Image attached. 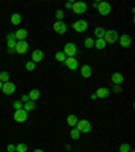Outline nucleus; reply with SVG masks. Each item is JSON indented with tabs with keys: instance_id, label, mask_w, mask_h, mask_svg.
Instances as JSON below:
<instances>
[{
	"instance_id": "f257e3e1",
	"label": "nucleus",
	"mask_w": 135,
	"mask_h": 152,
	"mask_svg": "<svg viewBox=\"0 0 135 152\" xmlns=\"http://www.w3.org/2000/svg\"><path fill=\"white\" fill-rule=\"evenodd\" d=\"M76 129L80 133H89L92 130V125L88 120H79V122L76 125Z\"/></svg>"
},
{
	"instance_id": "f03ea898",
	"label": "nucleus",
	"mask_w": 135,
	"mask_h": 152,
	"mask_svg": "<svg viewBox=\"0 0 135 152\" xmlns=\"http://www.w3.org/2000/svg\"><path fill=\"white\" fill-rule=\"evenodd\" d=\"M104 39H105L107 44H115V42L119 39V33H118L116 30H105Z\"/></svg>"
},
{
	"instance_id": "7ed1b4c3",
	"label": "nucleus",
	"mask_w": 135,
	"mask_h": 152,
	"mask_svg": "<svg viewBox=\"0 0 135 152\" xmlns=\"http://www.w3.org/2000/svg\"><path fill=\"white\" fill-rule=\"evenodd\" d=\"M72 28L77 33H84V31H87V28H88V22L84 20V19H79V20H76L74 23H72Z\"/></svg>"
},
{
	"instance_id": "20e7f679",
	"label": "nucleus",
	"mask_w": 135,
	"mask_h": 152,
	"mask_svg": "<svg viewBox=\"0 0 135 152\" xmlns=\"http://www.w3.org/2000/svg\"><path fill=\"white\" fill-rule=\"evenodd\" d=\"M7 49L9 53H15V46H16V38L15 33H8L7 34Z\"/></svg>"
},
{
	"instance_id": "39448f33",
	"label": "nucleus",
	"mask_w": 135,
	"mask_h": 152,
	"mask_svg": "<svg viewBox=\"0 0 135 152\" xmlns=\"http://www.w3.org/2000/svg\"><path fill=\"white\" fill-rule=\"evenodd\" d=\"M87 8H88V6H87V3H85V1H74V3L72 4L73 12L77 14V15L84 14L85 11H87Z\"/></svg>"
},
{
	"instance_id": "423d86ee",
	"label": "nucleus",
	"mask_w": 135,
	"mask_h": 152,
	"mask_svg": "<svg viewBox=\"0 0 135 152\" xmlns=\"http://www.w3.org/2000/svg\"><path fill=\"white\" fill-rule=\"evenodd\" d=\"M97 11L101 16H107L111 14V4L107 3V1H99V7Z\"/></svg>"
},
{
	"instance_id": "0eeeda50",
	"label": "nucleus",
	"mask_w": 135,
	"mask_h": 152,
	"mask_svg": "<svg viewBox=\"0 0 135 152\" xmlns=\"http://www.w3.org/2000/svg\"><path fill=\"white\" fill-rule=\"evenodd\" d=\"M62 52L66 57H74L76 53H77V46H76L73 42H69V44H66L65 46H64Z\"/></svg>"
},
{
	"instance_id": "6e6552de",
	"label": "nucleus",
	"mask_w": 135,
	"mask_h": 152,
	"mask_svg": "<svg viewBox=\"0 0 135 152\" xmlns=\"http://www.w3.org/2000/svg\"><path fill=\"white\" fill-rule=\"evenodd\" d=\"M53 30L57 33V34L64 35L66 33V30H68V27H66L65 22H62V20H57V22H54V25H53Z\"/></svg>"
},
{
	"instance_id": "1a4fd4ad",
	"label": "nucleus",
	"mask_w": 135,
	"mask_h": 152,
	"mask_svg": "<svg viewBox=\"0 0 135 152\" xmlns=\"http://www.w3.org/2000/svg\"><path fill=\"white\" fill-rule=\"evenodd\" d=\"M27 111L25 110V109H20V110H15V113H14V120L16 121V122L22 124L25 122L26 120H27Z\"/></svg>"
},
{
	"instance_id": "9d476101",
	"label": "nucleus",
	"mask_w": 135,
	"mask_h": 152,
	"mask_svg": "<svg viewBox=\"0 0 135 152\" xmlns=\"http://www.w3.org/2000/svg\"><path fill=\"white\" fill-rule=\"evenodd\" d=\"M66 65V68L70 71H76L77 68H79V61H77V58L76 57H66L65 63H64Z\"/></svg>"
},
{
	"instance_id": "9b49d317",
	"label": "nucleus",
	"mask_w": 135,
	"mask_h": 152,
	"mask_svg": "<svg viewBox=\"0 0 135 152\" xmlns=\"http://www.w3.org/2000/svg\"><path fill=\"white\" fill-rule=\"evenodd\" d=\"M28 50V44L26 41H16V46H15V53L23 54Z\"/></svg>"
},
{
	"instance_id": "f8f14e48",
	"label": "nucleus",
	"mask_w": 135,
	"mask_h": 152,
	"mask_svg": "<svg viewBox=\"0 0 135 152\" xmlns=\"http://www.w3.org/2000/svg\"><path fill=\"white\" fill-rule=\"evenodd\" d=\"M15 84L11 82H7V83H3V87H1V91H3V94L6 95H11L15 92Z\"/></svg>"
},
{
	"instance_id": "ddd939ff",
	"label": "nucleus",
	"mask_w": 135,
	"mask_h": 152,
	"mask_svg": "<svg viewBox=\"0 0 135 152\" xmlns=\"http://www.w3.org/2000/svg\"><path fill=\"white\" fill-rule=\"evenodd\" d=\"M119 44H120V46L122 48H130L131 46V44H132V41H131V37H130L129 34H123V35H120L119 37Z\"/></svg>"
},
{
	"instance_id": "4468645a",
	"label": "nucleus",
	"mask_w": 135,
	"mask_h": 152,
	"mask_svg": "<svg viewBox=\"0 0 135 152\" xmlns=\"http://www.w3.org/2000/svg\"><path fill=\"white\" fill-rule=\"evenodd\" d=\"M111 82H112L115 86H122V83L124 82V76H123L120 72H115V73H112V76H111Z\"/></svg>"
},
{
	"instance_id": "2eb2a0df",
	"label": "nucleus",
	"mask_w": 135,
	"mask_h": 152,
	"mask_svg": "<svg viewBox=\"0 0 135 152\" xmlns=\"http://www.w3.org/2000/svg\"><path fill=\"white\" fill-rule=\"evenodd\" d=\"M28 33L26 28H19V30H16L15 31V38L16 41H26V38H27Z\"/></svg>"
},
{
	"instance_id": "dca6fc26",
	"label": "nucleus",
	"mask_w": 135,
	"mask_h": 152,
	"mask_svg": "<svg viewBox=\"0 0 135 152\" xmlns=\"http://www.w3.org/2000/svg\"><path fill=\"white\" fill-rule=\"evenodd\" d=\"M43 56H45L43 52H42V50H38V49H37V50H34L31 53V61H34L35 64H37V63H41V61L43 60Z\"/></svg>"
},
{
	"instance_id": "f3484780",
	"label": "nucleus",
	"mask_w": 135,
	"mask_h": 152,
	"mask_svg": "<svg viewBox=\"0 0 135 152\" xmlns=\"http://www.w3.org/2000/svg\"><path fill=\"white\" fill-rule=\"evenodd\" d=\"M80 72H81V76H84L85 79H88L89 76L92 75L91 65H88V64H84V65H81V68H80Z\"/></svg>"
},
{
	"instance_id": "a211bd4d",
	"label": "nucleus",
	"mask_w": 135,
	"mask_h": 152,
	"mask_svg": "<svg viewBox=\"0 0 135 152\" xmlns=\"http://www.w3.org/2000/svg\"><path fill=\"white\" fill-rule=\"evenodd\" d=\"M96 96L97 98H107L108 95H110V90L105 88V87H99L97 90H96Z\"/></svg>"
},
{
	"instance_id": "6ab92c4d",
	"label": "nucleus",
	"mask_w": 135,
	"mask_h": 152,
	"mask_svg": "<svg viewBox=\"0 0 135 152\" xmlns=\"http://www.w3.org/2000/svg\"><path fill=\"white\" fill-rule=\"evenodd\" d=\"M28 98H30V101L35 102L37 99L41 98V91H39L38 88H32L31 91H30V94H28Z\"/></svg>"
},
{
	"instance_id": "aec40b11",
	"label": "nucleus",
	"mask_w": 135,
	"mask_h": 152,
	"mask_svg": "<svg viewBox=\"0 0 135 152\" xmlns=\"http://www.w3.org/2000/svg\"><path fill=\"white\" fill-rule=\"evenodd\" d=\"M66 122H68V125L72 128H76V125H77V122H79V118L76 117L74 114H69L68 115V118H66Z\"/></svg>"
},
{
	"instance_id": "412c9836",
	"label": "nucleus",
	"mask_w": 135,
	"mask_h": 152,
	"mask_svg": "<svg viewBox=\"0 0 135 152\" xmlns=\"http://www.w3.org/2000/svg\"><path fill=\"white\" fill-rule=\"evenodd\" d=\"M105 45H107L105 39H104V38H99V39H95V45H93V46L96 48V49H99V50H103L104 48H105Z\"/></svg>"
},
{
	"instance_id": "4be33fe9",
	"label": "nucleus",
	"mask_w": 135,
	"mask_h": 152,
	"mask_svg": "<svg viewBox=\"0 0 135 152\" xmlns=\"http://www.w3.org/2000/svg\"><path fill=\"white\" fill-rule=\"evenodd\" d=\"M35 107H37V104H35V102H32V101H28V102H26L25 104H23V109H25L26 111H32V110H35Z\"/></svg>"
},
{
	"instance_id": "5701e85b",
	"label": "nucleus",
	"mask_w": 135,
	"mask_h": 152,
	"mask_svg": "<svg viewBox=\"0 0 135 152\" xmlns=\"http://www.w3.org/2000/svg\"><path fill=\"white\" fill-rule=\"evenodd\" d=\"M104 34H105V30H104L103 27H95V37H96V39H99V38H104Z\"/></svg>"
},
{
	"instance_id": "b1692460",
	"label": "nucleus",
	"mask_w": 135,
	"mask_h": 152,
	"mask_svg": "<svg viewBox=\"0 0 135 152\" xmlns=\"http://www.w3.org/2000/svg\"><path fill=\"white\" fill-rule=\"evenodd\" d=\"M80 134H81V133L76 129V128H72V130H70V133H69V136H70V139L72 140H79Z\"/></svg>"
},
{
	"instance_id": "393cba45",
	"label": "nucleus",
	"mask_w": 135,
	"mask_h": 152,
	"mask_svg": "<svg viewBox=\"0 0 135 152\" xmlns=\"http://www.w3.org/2000/svg\"><path fill=\"white\" fill-rule=\"evenodd\" d=\"M11 22H12V25H19V23L22 22V16L19 15V14H12L11 15Z\"/></svg>"
},
{
	"instance_id": "a878e982",
	"label": "nucleus",
	"mask_w": 135,
	"mask_h": 152,
	"mask_svg": "<svg viewBox=\"0 0 135 152\" xmlns=\"http://www.w3.org/2000/svg\"><path fill=\"white\" fill-rule=\"evenodd\" d=\"M54 57H56V60L60 61V63H65V60H66V56L64 54V52H57V53L54 54Z\"/></svg>"
},
{
	"instance_id": "bb28decb",
	"label": "nucleus",
	"mask_w": 135,
	"mask_h": 152,
	"mask_svg": "<svg viewBox=\"0 0 135 152\" xmlns=\"http://www.w3.org/2000/svg\"><path fill=\"white\" fill-rule=\"evenodd\" d=\"M93 45H95V39H93V38H85L84 46L87 48V49H91V48H93Z\"/></svg>"
},
{
	"instance_id": "cd10ccee",
	"label": "nucleus",
	"mask_w": 135,
	"mask_h": 152,
	"mask_svg": "<svg viewBox=\"0 0 135 152\" xmlns=\"http://www.w3.org/2000/svg\"><path fill=\"white\" fill-rule=\"evenodd\" d=\"M15 152H27V145L23 142H19L18 145H15Z\"/></svg>"
},
{
	"instance_id": "c85d7f7f",
	"label": "nucleus",
	"mask_w": 135,
	"mask_h": 152,
	"mask_svg": "<svg viewBox=\"0 0 135 152\" xmlns=\"http://www.w3.org/2000/svg\"><path fill=\"white\" fill-rule=\"evenodd\" d=\"M9 80V73L3 71V72H0V82L1 83H7Z\"/></svg>"
},
{
	"instance_id": "c756f323",
	"label": "nucleus",
	"mask_w": 135,
	"mask_h": 152,
	"mask_svg": "<svg viewBox=\"0 0 135 152\" xmlns=\"http://www.w3.org/2000/svg\"><path fill=\"white\" fill-rule=\"evenodd\" d=\"M130 149H131V147L127 142H122L119 147V152H130Z\"/></svg>"
},
{
	"instance_id": "7c9ffc66",
	"label": "nucleus",
	"mask_w": 135,
	"mask_h": 152,
	"mask_svg": "<svg viewBox=\"0 0 135 152\" xmlns=\"http://www.w3.org/2000/svg\"><path fill=\"white\" fill-rule=\"evenodd\" d=\"M35 66H37V64H35L34 61H27V63H26V69L27 71H34Z\"/></svg>"
},
{
	"instance_id": "2f4dec72",
	"label": "nucleus",
	"mask_w": 135,
	"mask_h": 152,
	"mask_svg": "<svg viewBox=\"0 0 135 152\" xmlns=\"http://www.w3.org/2000/svg\"><path fill=\"white\" fill-rule=\"evenodd\" d=\"M64 16H65V12H64L62 10H57L56 11V19L57 20H62Z\"/></svg>"
},
{
	"instance_id": "473e14b6",
	"label": "nucleus",
	"mask_w": 135,
	"mask_h": 152,
	"mask_svg": "<svg viewBox=\"0 0 135 152\" xmlns=\"http://www.w3.org/2000/svg\"><path fill=\"white\" fill-rule=\"evenodd\" d=\"M23 104H25V103H23L22 101H15L12 106H14V109H15V110H20V109H23Z\"/></svg>"
},
{
	"instance_id": "72a5a7b5",
	"label": "nucleus",
	"mask_w": 135,
	"mask_h": 152,
	"mask_svg": "<svg viewBox=\"0 0 135 152\" xmlns=\"http://www.w3.org/2000/svg\"><path fill=\"white\" fill-rule=\"evenodd\" d=\"M7 151L8 152H15V145H14V144H8V145H7Z\"/></svg>"
},
{
	"instance_id": "f704fd0d",
	"label": "nucleus",
	"mask_w": 135,
	"mask_h": 152,
	"mask_svg": "<svg viewBox=\"0 0 135 152\" xmlns=\"http://www.w3.org/2000/svg\"><path fill=\"white\" fill-rule=\"evenodd\" d=\"M20 101H22L23 103H26V102L30 101V98H28V95H27V94H25V95H22V98H20Z\"/></svg>"
},
{
	"instance_id": "c9c22d12",
	"label": "nucleus",
	"mask_w": 135,
	"mask_h": 152,
	"mask_svg": "<svg viewBox=\"0 0 135 152\" xmlns=\"http://www.w3.org/2000/svg\"><path fill=\"white\" fill-rule=\"evenodd\" d=\"M72 4H73V1H68V3L65 4V8H68V10H72Z\"/></svg>"
},
{
	"instance_id": "e433bc0d",
	"label": "nucleus",
	"mask_w": 135,
	"mask_h": 152,
	"mask_svg": "<svg viewBox=\"0 0 135 152\" xmlns=\"http://www.w3.org/2000/svg\"><path fill=\"white\" fill-rule=\"evenodd\" d=\"M120 92V91H122V87H120V86H115V92Z\"/></svg>"
},
{
	"instance_id": "4c0bfd02",
	"label": "nucleus",
	"mask_w": 135,
	"mask_h": 152,
	"mask_svg": "<svg viewBox=\"0 0 135 152\" xmlns=\"http://www.w3.org/2000/svg\"><path fill=\"white\" fill-rule=\"evenodd\" d=\"M97 7H99V1H96V3H93V8H96V10H97Z\"/></svg>"
},
{
	"instance_id": "58836bf2",
	"label": "nucleus",
	"mask_w": 135,
	"mask_h": 152,
	"mask_svg": "<svg viewBox=\"0 0 135 152\" xmlns=\"http://www.w3.org/2000/svg\"><path fill=\"white\" fill-rule=\"evenodd\" d=\"M91 98L95 101V99H97V96H96V94H92V95H91Z\"/></svg>"
},
{
	"instance_id": "ea45409f",
	"label": "nucleus",
	"mask_w": 135,
	"mask_h": 152,
	"mask_svg": "<svg viewBox=\"0 0 135 152\" xmlns=\"http://www.w3.org/2000/svg\"><path fill=\"white\" fill-rule=\"evenodd\" d=\"M32 152H43V151H42V149H39V148H37V149H34Z\"/></svg>"
},
{
	"instance_id": "a19ab883",
	"label": "nucleus",
	"mask_w": 135,
	"mask_h": 152,
	"mask_svg": "<svg viewBox=\"0 0 135 152\" xmlns=\"http://www.w3.org/2000/svg\"><path fill=\"white\" fill-rule=\"evenodd\" d=\"M1 87H3V83L0 82V91H1Z\"/></svg>"
},
{
	"instance_id": "79ce46f5",
	"label": "nucleus",
	"mask_w": 135,
	"mask_h": 152,
	"mask_svg": "<svg viewBox=\"0 0 135 152\" xmlns=\"http://www.w3.org/2000/svg\"><path fill=\"white\" fill-rule=\"evenodd\" d=\"M130 152H135V151H134V149H130Z\"/></svg>"
}]
</instances>
